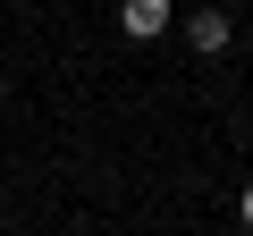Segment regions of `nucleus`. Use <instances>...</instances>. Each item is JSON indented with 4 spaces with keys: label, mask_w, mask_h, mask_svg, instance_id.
Listing matches in <instances>:
<instances>
[{
    "label": "nucleus",
    "mask_w": 253,
    "mask_h": 236,
    "mask_svg": "<svg viewBox=\"0 0 253 236\" xmlns=\"http://www.w3.org/2000/svg\"><path fill=\"white\" fill-rule=\"evenodd\" d=\"M186 42H194L203 59H219V51L236 42V17H228V9H194V17H186Z\"/></svg>",
    "instance_id": "nucleus-1"
},
{
    "label": "nucleus",
    "mask_w": 253,
    "mask_h": 236,
    "mask_svg": "<svg viewBox=\"0 0 253 236\" xmlns=\"http://www.w3.org/2000/svg\"><path fill=\"white\" fill-rule=\"evenodd\" d=\"M169 17H177L169 0H118V26L135 34V42H161V34H169Z\"/></svg>",
    "instance_id": "nucleus-2"
},
{
    "label": "nucleus",
    "mask_w": 253,
    "mask_h": 236,
    "mask_svg": "<svg viewBox=\"0 0 253 236\" xmlns=\"http://www.w3.org/2000/svg\"><path fill=\"white\" fill-rule=\"evenodd\" d=\"M236 219H245V228H253V186H245V202H236Z\"/></svg>",
    "instance_id": "nucleus-3"
}]
</instances>
